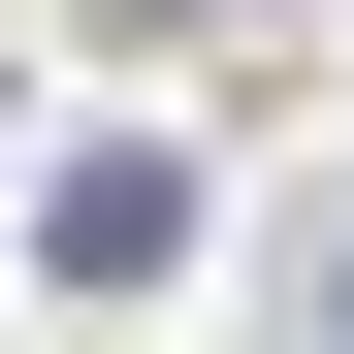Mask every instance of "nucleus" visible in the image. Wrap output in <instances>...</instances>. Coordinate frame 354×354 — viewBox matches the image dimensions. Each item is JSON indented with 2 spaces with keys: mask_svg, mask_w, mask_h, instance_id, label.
Masks as SVG:
<instances>
[{
  "mask_svg": "<svg viewBox=\"0 0 354 354\" xmlns=\"http://www.w3.org/2000/svg\"><path fill=\"white\" fill-rule=\"evenodd\" d=\"M194 258V161H65V290H161Z\"/></svg>",
  "mask_w": 354,
  "mask_h": 354,
  "instance_id": "1",
  "label": "nucleus"
}]
</instances>
